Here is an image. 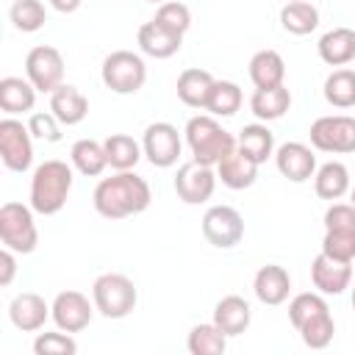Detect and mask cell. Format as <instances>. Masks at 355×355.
Instances as JSON below:
<instances>
[{
	"instance_id": "ffe728a7",
	"label": "cell",
	"mask_w": 355,
	"mask_h": 355,
	"mask_svg": "<svg viewBox=\"0 0 355 355\" xmlns=\"http://www.w3.org/2000/svg\"><path fill=\"white\" fill-rule=\"evenodd\" d=\"M50 111L55 114V119L61 125H78L86 119L89 114V100L83 97V92L78 86H69V83H61L53 94H50Z\"/></svg>"
},
{
	"instance_id": "7bdbcfd3",
	"label": "cell",
	"mask_w": 355,
	"mask_h": 355,
	"mask_svg": "<svg viewBox=\"0 0 355 355\" xmlns=\"http://www.w3.org/2000/svg\"><path fill=\"white\" fill-rule=\"evenodd\" d=\"M14 255L17 252L8 250V247L0 250V286H11V280L17 275V258Z\"/></svg>"
},
{
	"instance_id": "f1b7e54d",
	"label": "cell",
	"mask_w": 355,
	"mask_h": 355,
	"mask_svg": "<svg viewBox=\"0 0 355 355\" xmlns=\"http://www.w3.org/2000/svg\"><path fill=\"white\" fill-rule=\"evenodd\" d=\"M103 147H105L108 166L116 169V172L133 169V166L139 164V158L144 155L141 144H139L133 136H128V133H111V136L103 141Z\"/></svg>"
},
{
	"instance_id": "1f68e13d",
	"label": "cell",
	"mask_w": 355,
	"mask_h": 355,
	"mask_svg": "<svg viewBox=\"0 0 355 355\" xmlns=\"http://www.w3.org/2000/svg\"><path fill=\"white\" fill-rule=\"evenodd\" d=\"M297 333H300V338H302L305 347H311V349H324V347L333 341V333H336V322H333V316H330V308H324V311L313 313L311 319H305V322L297 327Z\"/></svg>"
},
{
	"instance_id": "30bf717a",
	"label": "cell",
	"mask_w": 355,
	"mask_h": 355,
	"mask_svg": "<svg viewBox=\"0 0 355 355\" xmlns=\"http://www.w3.org/2000/svg\"><path fill=\"white\" fill-rule=\"evenodd\" d=\"M202 236L211 247L230 250L244 239V219L230 205H214L202 216Z\"/></svg>"
},
{
	"instance_id": "60d3db41",
	"label": "cell",
	"mask_w": 355,
	"mask_h": 355,
	"mask_svg": "<svg viewBox=\"0 0 355 355\" xmlns=\"http://www.w3.org/2000/svg\"><path fill=\"white\" fill-rule=\"evenodd\" d=\"M324 230L355 233V205L352 202H333L324 211Z\"/></svg>"
},
{
	"instance_id": "5b68a950",
	"label": "cell",
	"mask_w": 355,
	"mask_h": 355,
	"mask_svg": "<svg viewBox=\"0 0 355 355\" xmlns=\"http://www.w3.org/2000/svg\"><path fill=\"white\" fill-rule=\"evenodd\" d=\"M0 241L3 247L14 250L17 255H28L39 244V230L33 222V208L22 202H3L0 205Z\"/></svg>"
},
{
	"instance_id": "9a60e30c",
	"label": "cell",
	"mask_w": 355,
	"mask_h": 355,
	"mask_svg": "<svg viewBox=\"0 0 355 355\" xmlns=\"http://www.w3.org/2000/svg\"><path fill=\"white\" fill-rule=\"evenodd\" d=\"M47 316H53L50 305L44 302V297H39V294H33V291L17 294V297L11 300V305H8V319H11V324H14L17 330H22V333H36V330H42L44 322H47Z\"/></svg>"
},
{
	"instance_id": "836d02e7",
	"label": "cell",
	"mask_w": 355,
	"mask_h": 355,
	"mask_svg": "<svg viewBox=\"0 0 355 355\" xmlns=\"http://www.w3.org/2000/svg\"><path fill=\"white\" fill-rule=\"evenodd\" d=\"M241 89L233 80H214L205 111H211V116H233L241 108Z\"/></svg>"
},
{
	"instance_id": "277c9868",
	"label": "cell",
	"mask_w": 355,
	"mask_h": 355,
	"mask_svg": "<svg viewBox=\"0 0 355 355\" xmlns=\"http://www.w3.org/2000/svg\"><path fill=\"white\" fill-rule=\"evenodd\" d=\"M136 286L119 272H105L92 283V302L105 319H125L136 308Z\"/></svg>"
},
{
	"instance_id": "7dc6e473",
	"label": "cell",
	"mask_w": 355,
	"mask_h": 355,
	"mask_svg": "<svg viewBox=\"0 0 355 355\" xmlns=\"http://www.w3.org/2000/svg\"><path fill=\"white\" fill-rule=\"evenodd\" d=\"M147 3H158V6H161V3H166V0H147Z\"/></svg>"
},
{
	"instance_id": "8d00e7d4",
	"label": "cell",
	"mask_w": 355,
	"mask_h": 355,
	"mask_svg": "<svg viewBox=\"0 0 355 355\" xmlns=\"http://www.w3.org/2000/svg\"><path fill=\"white\" fill-rule=\"evenodd\" d=\"M153 19H155L158 25H164V28L180 33V36L191 28V11H189V6H183V3H178V0H166V3H161Z\"/></svg>"
},
{
	"instance_id": "74e56055",
	"label": "cell",
	"mask_w": 355,
	"mask_h": 355,
	"mask_svg": "<svg viewBox=\"0 0 355 355\" xmlns=\"http://www.w3.org/2000/svg\"><path fill=\"white\" fill-rule=\"evenodd\" d=\"M33 352L36 355H75L78 344L64 330H58V333H39L36 341H33Z\"/></svg>"
},
{
	"instance_id": "ac0fdd59",
	"label": "cell",
	"mask_w": 355,
	"mask_h": 355,
	"mask_svg": "<svg viewBox=\"0 0 355 355\" xmlns=\"http://www.w3.org/2000/svg\"><path fill=\"white\" fill-rule=\"evenodd\" d=\"M252 291L263 305H280L288 300L291 291V277L280 263H266L255 272L252 280Z\"/></svg>"
},
{
	"instance_id": "ee69618b",
	"label": "cell",
	"mask_w": 355,
	"mask_h": 355,
	"mask_svg": "<svg viewBox=\"0 0 355 355\" xmlns=\"http://www.w3.org/2000/svg\"><path fill=\"white\" fill-rule=\"evenodd\" d=\"M80 3H83V0H50V6H53L58 14H72V11L80 8Z\"/></svg>"
},
{
	"instance_id": "d590c367",
	"label": "cell",
	"mask_w": 355,
	"mask_h": 355,
	"mask_svg": "<svg viewBox=\"0 0 355 355\" xmlns=\"http://www.w3.org/2000/svg\"><path fill=\"white\" fill-rule=\"evenodd\" d=\"M8 19L22 33H36L47 22V11L42 0H14L8 8Z\"/></svg>"
},
{
	"instance_id": "ab89813d",
	"label": "cell",
	"mask_w": 355,
	"mask_h": 355,
	"mask_svg": "<svg viewBox=\"0 0 355 355\" xmlns=\"http://www.w3.org/2000/svg\"><path fill=\"white\" fill-rule=\"evenodd\" d=\"M322 252H324V255H330V258H336V261L352 263V261H355V233H336V230H324Z\"/></svg>"
},
{
	"instance_id": "44dd1931",
	"label": "cell",
	"mask_w": 355,
	"mask_h": 355,
	"mask_svg": "<svg viewBox=\"0 0 355 355\" xmlns=\"http://www.w3.org/2000/svg\"><path fill=\"white\" fill-rule=\"evenodd\" d=\"M216 178H219L227 189L241 191V189H250V186L255 183V178H258V164H255L252 158H247V155L236 147L230 155H225V158L216 164Z\"/></svg>"
},
{
	"instance_id": "6da1fadb",
	"label": "cell",
	"mask_w": 355,
	"mask_h": 355,
	"mask_svg": "<svg viewBox=\"0 0 355 355\" xmlns=\"http://www.w3.org/2000/svg\"><path fill=\"white\" fill-rule=\"evenodd\" d=\"M94 200V211L105 219H125V216H136L141 211L150 208V200H153V191H150V183L125 169V172H116L111 178H103L92 194Z\"/></svg>"
},
{
	"instance_id": "52a82bcc",
	"label": "cell",
	"mask_w": 355,
	"mask_h": 355,
	"mask_svg": "<svg viewBox=\"0 0 355 355\" xmlns=\"http://www.w3.org/2000/svg\"><path fill=\"white\" fill-rule=\"evenodd\" d=\"M311 147L319 153H355V116H319L311 125Z\"/></svg>"
},
{
	"instance_id": "cb8c5ba5",
	"label": "cell",
	"mask_w": 355,
	"mask_h": 355,
	"mask_svg": "<svg viewBox=\"0 0 355 355\" xmlns=\"http://www.w3.org/2000/svg\"><path fill=\"white\" fill-rule=\"evenodd\" d=\"M33 103H36V86L28 78H14V75L0 78V108L8 116L28 114Z\"/></svg>"
},
{
	"instance_id": "c3c4849f",
	"label": "cell",
	"mask_w": 355,
	"mask_h": 355,
	"mask_svg": "<svg viewBox=\"0 0 355 355\" xmlns=\"http://www.w3.org/2000/svg\"><path fill=\"white\" fill-rule=\"evenodd\" d=\"M283 3H291V0H283Z\"/></svg>"
},
{
	"instance_id": "d4e9b609",
	"label": "cell",
	"mask_w": 355,
	"mask_h": 355,
	"mask_svg": "<svg viewBox=\"0 0 355 355\" xmlns=\"http://www.w3.org/2000/svg\"><path fill=\"white\" fill-rule=\"evenodd\" d=\"M286 78V61L277 50H258L250 58V80L255 89H272L280 86Z\"/></svg>"
},
{
	"instance_id": "8fae6325",
	"label": "cell",
	"mask_w": 355,
	"mask_h": 355,
	"mask_svg": "<svg viewBox=\"0 0 355 355\" xmlns=\"http://www.w3.org/2000/svg\"><path fill=\"white\" fill-rule=\"evenodd\" d=\"M180 147H183L180 133L169 122H153V125H147V130L141 136V150H144L147 161L158 169L175 166L178 155H180Z\"/></svg>"
},
{
	"instance_id": "4dcf8cb0",
	"label": "cell",
	"mask_w": 355,
	"mask_h": 355,
	"mask_svg": "<svg viewBox=\"0 0 355 355\" xmlns=\"http://www.w3.org/2000/svg\"><path fill=\"white\" fill-rule=\"evenodd\" d=\"M280 25H283V31H288L294 36H305V33L316 31L319 11L308 0H291V3H286L280 8Z\"/></svg>"
},
{
	"instance_id": "7402d4cb",
	"label": "cell",
	"mask_w": 355,
	"mask_h": 355,
	"mask_svg": "<svg viewBox=\"0 0 355 355\" xmlns=\"http://www.w3.org/2000/svg\"><path fill=\"white\" fill-rule=\"evenodd\" d=\"M316 50L327 67H344L355 58V31L352 28H333L319 39Z\"/></svg>"
},
{
	"instance_id": "ba28073f",
	"label": "cell",
	"mask_w": 355,
	"mask_h": 355,
	"mask_svg": "<svg viewBox=\"0 0 355 355\" xmlns=\"http://www.w3.org/2000/svg\"><path fill=\"white\" fill-rule=\"evenodd\" d=\"M0 158L6 169L11 172H25L33 164V144H31V130L14 116L0 119Z\"/></svg>"
},
{
	"instance_id": "bcb514c9",
	"label": "cell",
	"mask_w": 355,
	"mask_h": 355,
	"mask_svg": "<svg viewBox=\"0 0 355 355\" xmlns=\"http://www.w3.org/2000/svg\"><path fill=\"white\" fill-rule=\"evenodd\" d=\"M352 308H355V286H352Z\"/></svg>"
},
{
	"instance_id": "2e32d148",
	"label": "cell",
	"mask_w": 355,
	"mask_h": 355,
	"mask_svg": "<svg viewBox=\"0 0 355 355\" xmlns=\"http://www.w3.org/2000/svg\"><path fill=\"white\" fill-rule=\"evenodd\" d=\"M311 280H313V286H316L322 294L338 297L344 288H349L352 269H349V263L336 261V258L319 252V255L313 258V263H311Z\"/></svg>"
},
{
	"instance_id": "d6a6232c",
	"label": "cell",
	"mask_w": 355,
	"mask_h": 355,
	"mask_svg": "<svg viewBox=\"0 0 355 355\" xmlns=\"http://www.w3.org/2000/svg\"><path fill=\"white\" fill-rule=\"evenodd\" d=\"M324 100L333 108L355 105V69H333L324 78Z\"/></svg>"
},
{
	"instance_id": "7c38bea8",
	"label": "cell",
	"mask_w": 355,
	"mask_h": 355,
	"mask_svg": "<svg viewBox=\"0 0 355 355\" xmlns=\"http://www.w3.org/2000/svg\"><path fill=\"white\" fill-rule=\"evenodd\" d=\"M216 172L214 166L197 164L194 158L189 164H183L175 175V194L186 202V205H200L205 200H211L214 189H216Z\"/></svg>"
},
{
	"instance_id": "4fadbf2b",
	"label": "cell",
	"mask_w": 355,
	"mask_h": 355,
	"mask_svg": "<svg viewBox=\"0 0 355 355\" xmlns=\"http://www.w3.org/2000/svg\"><path fill=\"white\" fill-rule=\"evenodd\" d=\"M50 311H53V322H55L58 330H64V333H80L83 327H89L92 313L97 308H92V302H89L86 294H80L75 288H67V291L55 294Z\"/></svg>"
},
{
	"instance_id": "e575fe53",
	"label": "cell",
	"mask_w": 355,
	"mask_h": 355,
	"mask_svg": "<svg viewBox=\"0 0 355 355\" xmlns=\"http://www.w3.org/2000/svg\"><path fill=\"white\" fill-rule=\"evenodd\" d=\"M191 355H222L227 347V336L211 322V324H194L186 341Z\"/></svg>"
},
{
	"instance_id": "7a4b0ae2",
	"label": "cell",
	"mask_w": 355,
	"mask_h": 355,
	"mask_svg": "<svg viewBox=\"0 0 355 355\" xmlns=\"http://www.w3.org/2000/svg\"><path fill=\"white\" fill-rule=\"evenodd\" d=\"M72 166L58 158H50L33 169L31 178V208L42 216H53L67 205L72 191Z\"/></svg>"
},
{
	"instance_id": "f6af8a7d",
	"label": "cell",
	"mask_w": 355,
	"mask_h": 355,
	"mask_svg": "<svg viewBox=\"0 0 355 355\" xmlns=\"http://www.w3.org/2000/svg\"><path fill=\"white\" fill-rule=\"evenodd\" d=\"M349 202H352V205H355V189H352V191H349Z\"/></svg>"
},
{
	"instance_id": "f546056e",
	"label": "cell",
	"mask_w": 355,
	"mask_h": 355,
	"mask_svg": "<svg viewBox=\"0 0 355 355\" xmlns=\"http://www.w3.org/2000/svg\"><path fill=\"white\" fill-rule=\"evenodd\" d=\"M69 161L72 166L86 175V178H97L105 166H108V158H105V147L94 139H78L69 150Z\"/></svg>"
},
{
	"instance_id": "83f0119b",
	"label": "cell",
	"mask_w": 355,
	"mask_h": 355,
	"mask_svg": "<svg viewBox=\"0 0 355 355\" xmlns=\"http://www.w3.org/2000/svg\"><path fill=\"white\" fill-rule=\"evenodd\" d=\"M313 189L322 200H341L349 191V172L341 161H327L313 172Z\"/></svg>"
},
{
	"instance_id": "f35d334b",
	"label": "cell",
	"mask_w": 355,
	"mask_h": 355,
	"mask_svg": "<svg viewBox=\"0 0 355 355\" xmlns=\"http://www.w3.org/2000/svg\"><path fill=\"white\" fill-rule=\"evenodd\" d=\"M324 308H327V302H324L322 294L302 291V294H297V297L288 302V319H291L294 327H300L305 319H311L313 313H319V311H324Z\"/></svg>"
},
{
	"instance_id": "3957f363",
	"label": "cell",
	"mask_w": 355,
	"mask_h": 355,
	"mask_svg": "<svg viewBox=\"0 0 355 355\" xmlns=\"http://www.w3.org/2000/svg\"><path fill=\"white\" fill-rule=\"evenodd\" d=\"M186 144L191 150V158L197 164H205V166H216L225 155H230L236 150V136L227 133L216 116L211 114H197L186 122Z\"/></svg>"
},
{
	"instance_id": "e0dca14e",
	"label": "cell",
	"mask_w": 355,
	"mask_h": 355,
	"mask_svg": "<svg viewBox=\"0 0 355 355\" xmlns=\"http://www.w3.org/2000/svg\"><path fill=\"white\" fill-rule=\"evenodd\" d=\"M136 42H139V50L144 55H150V58H169V55H175L180 50L183 36L169 31V28H164V25H158L155 19H150V22H144L139 28Z\"/></svg>"
},
{
	"instance_id": "484cf974",
	"label": "cell",
	"mask_w": 355,
	"mask_h": 355,
	"mask_svg": "<svg viewBox=\"0 0 355 355\" xmlns=\"http://www.w3.org/2000/svg\"><path fill=\"white\" fill-rule=\"evenodd\" d=\"M291 105V92L280 83V86H272V89H255L252 97H250V111L261 119V122H272V119H280Z\"/></svg>"
},
{
	"instance_id": "9c48e42d",
	"label": "cell",
	"mask_w": 355,
	"mask_h": 355,
	"mask_svg": "<svg viewBox=\"0 0 355 355\" xmlns=\"http://www.w3.org/2000/svg\"><path fill=\"white\" fill-rule=\"evenodd\" d=\"M25 75L36 86V92L53 94L64 83V58L50 44H36L25 55Z\"/></svg>"
},
{
	"instance_id": "603a6c76",
	"label": "cell",
	"mask_w": 355,
	"mask_h": 355,
	"mask_svg": "<svg viewBox=\"0 0 355 355\" xmlns=\"http://www.w3.org/2000/svg\"><path fill=\"white\" fill-rule=\"evenodd\" d=\"M211 86H214V75L208 69H200V67H189L178 75V97L183 105L189 108H205L208 103V94H211Z\"/></svg>"
},
{
	"instance_id": "4316f807",
	"label": "cell",
	"mask_w": 355,
	"mask_h": 355,
	"mask_svg": "<svg viewBox=\"0 0 355 355\" xmlns=\"http://www.w3.org/2000/svg\"><path fill=\"white\" fill-rule=\"evenodd\" d=\"M236 147L252 158L255 164H263L269 155H275V136L272 130L263 125V122H255V125H244L236 136Z\"/></svg>"
},
{
	"instance_id": "d6986e66",
	"label": "cell",
	"mask_w": 355,
	"mask_h": 355,
	"mask_svg": "<svg viewBox=\"0 0 355 355\" xmlns=\"http://www.w3.org/2000/svg\"><path fill=\"white\" fill-rule=\"evenodd\" d=\"M250 319H252V311H250V302L239 294H227L222 297L216 305H214V324L230 338V336H241L247 327H250Z\"/></svg>"
},
{
	"instance_id": "8992f818",
	"label": "cell",
	"mask_w": 355,
	"mask_h": 355,
	"mask_svg": "<svg viewBox=\"0 0 355 355\" xmlns=\"http://www.w3.org/2000/svg\"><path fill=\"white\" fill-rule=\"evenodd\" d=\"M100 75H103V83L114 94H136L147 80V67L139 53L114 50L111 55H105Z\"/></svg>"
},
{
	"instance_id": "5bb4252c",
	"label": "cell",
	"mask_w": 355,
	"mask_h": 355,
	"mask_svg": "<svg viewBox=\"0 0 355 355\" xmlns=\"http://www.w3.org/2000/svg\"><path fill=\"white\" fill-rule=\"evenodd\" d=\"M275 164H277V172L283 178H288L291 183H305L316 172V155L302 141H286V144H280L275 150Z\"/></svg>"
},
{
	"instance_id": "b9f144b4",
	"label": "cell",
	"mask_w": 355,
	"mask_h": 355,
	"mask_svg": "<svg viewBox=\"0 0 355 355\" xmlns=\"http://www.w3.org/2000/svg\"><path fill=\"white\" fill-rule=\"evenodd\" d=\"M28 130H31V136H36L42 141H58L61 139V122L55 119L53 111H36V114H31Z\"/></svg>"
}]
</instances>
